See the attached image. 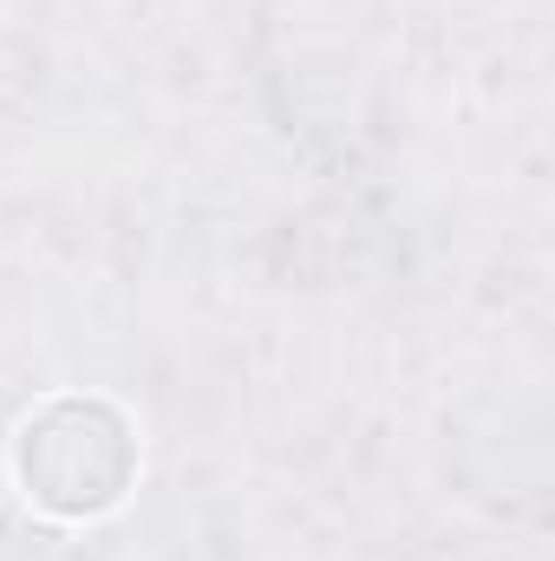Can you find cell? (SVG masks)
Segmentation results:
<instances>
[{
    "instance_id": "obj_1",
    "label": "cell",
    "mask_w": 555,
    "mask_h": 561,
    "mask_svg": "<svg viewBox=\"0 0 555 561\" xmlns=\"http://www.w3.org/2000/svg\"><path fill=\"white\" fill-rule=\"evenodd\" d=\"M13 483L39 516H112L138 483V424L99 392H53L13 431Z\"/></svg>"
}]
</instances>
